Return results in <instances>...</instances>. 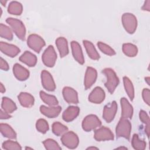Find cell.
<instances>
[{"mask_svg":"<svg viewBox=\"0 0 150 150\" xmlns=\"http://www.w3.org/2000/svg\"><path fill=\"white\" fill-rule=\"evenodd\" d=\"M13 73L15 77L20 81L26 80L29 76V71L18 63L13 65Z\"/></svg>","mask_w":150,"mask_h":150,"instance_id":"cell-16","label":"cell"},{"mask_svg":"<svg viewBox=\"0 0 150 150\" xmlns=\"http://www.w3.org/2000/svg\"><path fill=\"white\" fill-rule=\"evenodd\" d=\"M94 138L97 141L112 140L114 135L108 128L102 127L95 131Z\"/></svg>","mask_w":150,"mask_h":150,"instance_id":"cell-9","label":"cell"},{"mask_svg":"<svg viewBox=\"0 0 150 150\" xmlns=\"http://www.w3.org/2000/svg\"><path fill=\"white\" fill-rule=\"evenodd\" d=\"M142 98L144 101L148 105L150 102V91L148 88H144L142 91Z\"/></svg>","mask_w":150,"mask_h":150,"instance_id":"cell-39","label":"cell"},{"mask_svg":"<svg viewBox=\"0 0 150 150\" xmlns=\"http://www.w3.org/2000/svg\"><path fill=\"white\" fill-rule=\"evenodd\" d=\"M117 110V103L114 101L109 104L106 105L103 110V117L107 122H110L115 117Z\"/></svg>","mask_w":150,"mask_h":150,"instance_id":"cell-10","label":"cell"},{"mask_svg":"<svg viewBox=\"0 0 150 150\" xmlns=\"http://www.w3.org/2000/svg\"><path fill=\"white\" fill-rule=\"evenodd\" d=\"M2 148L5 149H21L22 147L21 145L15 141H6L2 144Z\"/></svg>","mask_w":150,"mask_h":150,"instance_id":"cell-37","label":"cell"},{"mask_svg":"<svg viewBox=\"0 0 150 150\" xmlns=\"http://www.w3.org/2000/svg\"><path fill=\"white\" fill-rule=\"evenodd\" d=\"M11 117V116L9 114V113L5 112L3 110H1V119H8Z\"/></svg>","mask_w":150,"mask_h":150,"instance_id":"cell-41","label":"cell"},{"mask_svg":"<svg viewBox=\"0 0 150 150\" xmlns=\"http://www.w3.org/2000/svg\"><path fill=\"white\" fill-rule=\"evenodd\" d=\"M102 72L107 77V81L105 83V86L108 91L111 94H112L119 84V79L112 69H104L103 70Z\"/></svg>","mask_w":150,"mask_h":150,"instance_id":"cell-1","label":"cell"},{"mask_svg":"<svg viewBox=\"0 0 150 150\" xmlns=\"http://www.w3.org/2000/svg\"><path fill=\"white\" fill-rule=\"evenodd\" d=\"M40 97L45 103L50 106H55L59 103L58 100L55 96L48 94L43 91L40 92Z\"/></svg>","mask_w":150,"mask_h":150,"instance_id":"cell-27","label":"cell"},{"mask_svg":"<svg viewBox=\"0 0 150 150\" xmlns=\"http://www.w3.org/2000/svg\"><path fill=\"white\" fill-rule=\"evenodd\" d=\"M1 69L3 70L7 71L9 69V66L7 62L2 57H1V63H0Z\"/></svg>","mask_w":150,"mask_h":150,"instance_id":"cell-40","label":"cell"},{"mask_svg":"<svg viewBox=\"0 0 150 150\" xmlns=\"http://www.w3.org/2000/svg\"><path fill=\"white\" fill-rule=\"evenodd\" d=\"M6 22L11 26L12 29L21 40H25L26 36V29L23 22L16 18H8Z\"/></svg>","mask_w":150,"mask_h":150,"instance_id":"cell-3","label":"cell"},{"mask_svg":"<svg viewBox=\"0 0 150 150\" xmlns=\"http://www.w3.org/2000/svg\"><path fill=\"white\" fill-rule=\"evenodd\" d=\"M72 54L74 59L80 64H83L84 63V59L81 46L76 41L71 42Z\"/></svg>","mask_w":150,"mask_h":150,"instance_id":"cell-20","label":"cell"},{"mask_svg":"<svg viewBox=\"0 0 150 150\" xmlns=\"http://www.w3.org/2000/svg\"><path fill=\"white\" fill-rule=\"evenodd\" d=\"M123 82L125 90L131 100L132 101L134 98V88L132 83L129 79L126 76L123 77Z\"/></svg>","mask_w":150,"mask_h":150,"instance_id":"cell-30","label":"cell"},{"mask_svg":"<svg viewBox=\"0 0 150 150\" xmlns=\"http://www.w3.org/2000/svg\"><path fill=\"white\" fill-rule=\"evenodd\" d=\"M131 144H132V147L135 149H137V150L145 149L146 148V142L143 140H141L139 138L138 135L135 134H134L132 136Z\"/></svg>","mask_w":150,"mask_h":150,"instance_id":"cell-31","label":"cell"},{"mask_svg":"<svg viewBox=\"0 0 150 150\" xmlns=\"http://www.w3.org/2000/svg\"><path fill=\"white\" fill-rule=\"evenodd\" d=\"M97 46L100 49V50L105 54H107L109 56H112L115 54V52L114 51V50L112 49L110 46L107 45V44L103 42H98Z\"/></svg>","mask_w":150,"mask_h":150,"instance_id":"cell-36","label":"cell"},{"mask_svg":"<svg viewBox=\"0 0 150 150\" xmlns=\"http://www.w3.org/2000/svg\"><path fill=\"white\" fill-rule=\"evenodd\" d=\"M62 144L69 149H74L77 147L79 142L78 136L73 131L65 132L61 138Z\"/></svg>","mask_w":150,"mask_h":150,"instance_id":"cell-5","label":"cell"},{"mask_svg":"<svg viewBox=\"0 0 150 150\" xmlns=\"http://www.w3.org/2000/svg\"><path fill=\"white\" fill-rule=\"evenodd\" d=\"M0 2H1V3L3 5H5V4H6V1H1Z\"/></svg>","mask_w":150,"mask_h":150,"instance_id":"cell-47","label":"cell"},{"mask_svg":"<svg viewBox=\"0 0 150 150\" xmlns=\"http://www.w3.org/2000/svg\"><path fill=\"white\" fill-rule=\"evenodd\" d=\"M121 20L125 30L130 34L134 33L137 27V20L135 16L131 13H125L122 15Z\"/></svg>","mask_w":150,"mask_h":150,"instance_id":"cell-4","label":"cell"},{"mask_svg":"<svg viewBox=\"0 0 150 150\" xmlns=\"http://www.w3.org/2000/svg\"><path fill=\"white\" fill-rule=\"evenodd\" d=\"M98 149V148H96V147H93V146L88 147L87 149Z\"/></svg>","mask_w":150,"mask_h":150,"instance_id":"cell-46","label":"cell"},{"mask_svg":"<svg viewBox=\"0 0 150 150\" xmlns=\"http://www.w3.org/2000/svg\"><path fill=\"white\" fill-rule=\"evenodd\" d=\"M26 149H32V148H29V147H26Z\"/></svg>","mask_w":150,"mask_h":150,"instance_id":"cell-49","label":"cell"},{"mask_svg":"<svg viewBox=\"0 0 150 150\" xmlns=\"http://www.w3.org/2000/svg\"><path fill=\"white\" fill-rule=\"evenodd\" d=\"M0 35L1 38L8 40H12L13 39V34L11 29L3 23L0 24Z\"/></svg>","mask_w":150,"mask_h":150,"instance_id":"cell-33","label":"cell"},{"mask_svg":"<svg viewBox=\"0 0 150 150\" xmlns=\"http://www.w3.org/2000/svg\"><path fill=\"white\" fill-rule=\"evenodd\" d=\"M22 10V5L17 1H12L10 2L8 8V12L11 14L15 15H21Z\"/></svg>","mask_w":150,"mask_h":150,"instance_id":"cell-28","label":"cell"},{"mask_svg":"<svg viewBox=\"0 0 150 150\" xmlns=\"http://www.w3.org/2000/svg\"><path fill=\"white\" fill-rule=\"evenodd\" d=\"M139 118L141 120V121L145 124L146 125H149V118L148 115L147 114V113L144 111V110H141L139 111Z\"/></svg>","mask_w":150,"mask_h":150,"instance_id":"cell-38","label":"cell"},{"mask_svg":"<svg viewBox=\"0 0 150 150\" xmlns=\"http://www.w3.org/2000/svg\"><path fill=\"white\" fill-rule=\"evenodd\" d=\"M101 125L100 119L94 114L86 116L82 122V128L86 131H90Z\"/></svg>","mask_w":150,"mask_h":150,"instance_id":"cell-7","label":"cell"},{"mask_svg":"<svg viewBox=\"0 0 150 150\" xmlns=\"http://www.w3.org/2000/svg\"><path fill=\"white\" fill-rule=\"evenodd\" d=\"M105 92L100 87H96L88 96V100L95 104H100L105 98Z\"/></svg>","mask_w":150,"mask_h":150,"instance_id":"cell-14","label":"cell"},{"mask_svg":"<svg viewBox=\"0 0 150 150\" xmlns=\"http://www.w3.org/2000/svg\"><path fill=\"white\" fill-rule=\"evenodd\" d=\"M36 129L40 133L45 134L49 130V124L45 119H39L36 123Z\"/></svg>","mask_w":150,"mask_h":150,"instance_id":"cell-34","label":"cell"},{"mask_svg":"<svg viewBox=\"0 0 150 150\" xmlns=\"http://www.w3.org/2000/svg\"><path fill=\"white\" fill-rule=\"evenodd\" d=\"M80 109L76 106H69L66 109L62 114L64 121L70 122L74 120L79 114Z\"/></svg>","mask_w":150,"mask_h":150,"instance_id":"cell-18","label":"cell"},{"mask_svg":"<svg viewBox=\"0 0 150 150\" xmlns=\"http://www.w3.org/2000/svg\"><path fill=\"white\" fill-rule=\"evenodd\" d=\"M149 9H150V1L147 0L144 2V4L142 7V9L149 11Z\"/></svg>","mask_w":150,"mask_h":150,"instance_id":"cell-42","label":"cell"},{"mask_svg":"<svg viewBox=\"0 0 150 150\" xmlns=\"http://www.w3.org/2000/svg\"><path fill=\"white\" fill-rule=\"evenodd\" d=\"M122 51L127 56L134 57L137 54L138 49L135 45L128 43L123 44Z\"/></svg>","mask_w":150,"mask_h":150,"instance_id":"cell-29","label":"cell"},{"mask_svg":"<svg viewBox=\"0 0 150 150\" xmlns=\"http://www.w3.org/2000/svg\"><path fill=\"white\" fill-rule=\"evenodd\" d=\"M2 108L4 111L8 113H12L15 111L17 107L15 103L8 97H3L2 100Z\"/></svg>","mask_w":150,"mask_h":150,"instance_id":"cell-25","label":"cell"},{"mask_svg":"<svg viewBox=\"0 0 150 150\" xmlns=\"http://www.w3.org/2000/svg\"><path fill=\"white\" fill-rule=\"evenodd\" d=\"M43 144L46 149L51 150V149H54V150H60L61 149V147L59 146L58 143L56 142L54 139H45Z\"/></svg>","mask_w":150,"mask_h":150,"instance_id":"cell-35","label":"cell"},{"mask_svg":"<svg viewBox=\"0 0 150 150\" xmlns=\"http://www.w3.org/2000/svg\"><path fill=\"white\" fill-rule=\"evenodd\" d=\"M117 149H127V148H125V147H118V148H117Z\"/></svg>","mask_w":150,"mask_h":150,"instance_id":"cell-48","label":"cell"},{"mask_svg":"<svg viewBox=\"0 0 150 150\" xmlns=\"http://www.w3.org/2000/svg\"><path fill=\"white\" fill-rule=\"evenodd\" d=\"M0 49L3 53L11 57L16 56L20 52V49L16 46L4 42H1Z\"/></svg>","mask_w":150,"mask_h":150,"instance_id":"cell-15","label":"cell"},{"mask_svg":"<svg viewBox=\"0 0 150 150\" xmlns=\"http://www.w3.org/2000/svg\"><path fill=\"white\" fill-rule=\"evenodd\" d=\"M0 91H1V92L2 93H4L5 91V88L4 87L2 83H1V84H0Z\"/></svg>","mask_w":150,"mask_h":150,"instance_id":"cell-44","label":"cell"},{"mask_svg":"<svg viewBox=\"0 0 150 150\" xmlns=\"http://www.w3.org/2000/svg\"><path fill=\"white\" fill-rule=\"evenodd\" d=\"M19 60L29 67L35 66L37 62L36 56L29 51H25L20 57Z\"/></svg>","mask_w":150,"mask_h":150,"instance_id":"cell-23","label":"cell"},{"mask_svg":"<svg viewBox=\"0 0 150 150\" xmlns=\"http://www.w3.org/2000/svg\"><path fill=\"white\" fill-rule=\"evenodd\" d=\"M83 42L88 56L93 60H98L100 59V55L93 44L91 42L86 40H83Z\"/></svg>","mask_w":150,"mask_h":150,"instance_id":"cell-24","label":"cell"},{"mask_svg":"<svg viewBox=\"0 0 150 150\" xmlns=\"http://www.w3.org/2000/svg\"><path fill=\"white\" fill-rule=\"evenodd\" d=\"M67 127L59 122H55L52 125V131L57 136L63 135L67 131Z\"/></svg>","mask_w":150,"mask_h":150,"instance_id":"cell-32","label":"cell"},{"mask_svg":"<svg viewBox=\"0 0 150 150\" xmlns=\"http://www.w3.org/2000/svg\"><path fill=\"white\" fill-rule=\"evenodd\" d=\"M62 110L60 106H51L46 107L45 105H41L40 107V111L41 113L49 118H55L59 115Z\"/></svg>","mask_w":150,"mask_h":150,"instance_id":"cell-19","label":"cell"},{"mask_svg":"<svg viewBox=\"0 0 150 150\" xmlns=\"http://www.w3.org/2000/svg\"><path fill=\"white\" fill-rule=\"evenodd\" d=\"M97 77V73L95 69L91 67H88L86 69L84 77V87L87 90L90 88L95 83Z\"/></svg>","mask_w":150,"mask_h":150,"instance_id":"cell-13","label":"cell"},{"mask_svg":"<svg viewBox=\"0 0 150 150\" xmlns=\"http://www.w3.org/2000/svg\"><path fill=\"white\" fill-rule=\"evenodd\" d=\"M63 96L64 100L69 104H77L79 103L77 91L70 87H64L63 89Z\"/></svg>","mask_w":150,"mask_h":150,"instance_id":"cell-12","label":"cell"},{"mask_svg":"<svg viewBox=\"0 0 150 150\" xmlns=\"http://www.w3.org/2000/svg\"><path fill=\"white\" fill-rule=\"evenodd\" d=\"M42 61L45 65L49 67H52L55 64L57 54L53 46H49L42 54Z\"/></svg>","mask_w":150,"mask_h":150,"instance_id":"cell-6","label":"cell"},{"mask_svg":"<svg viewBox=\"0 0 150 150\" xmlns=\"http://www.w3.org/2000/svg\"><path fill=\"white\" fill-rule=\"evenodd\" d=\"M145 131V132H146L147 136L149 137V125H146Z\"/></svg>","mask_w":150,"mask_h":150,"instance_id":"cell-43","label":"cell"},{"mask_svg":"<svg viewBox=\"0 0 150 150\" xmlns=\"http://www.w3.org/2000/svg\"><path fill=\"white\" fill-rule=\"evenodd\" d=\"M56 45L57 47L61 57H63L69 53V47L67 40L63 37H59L56 40Z\"/></svg>","mask_w":150,"mask_h":150,"instance_id":"cell-22","label":"cell"},{"mask_svg":"<svg viewBox=\"0 0 150 150\" xmlns=\"http://www.w3.org/2000/svg\"><path fill=\"white\" fill-rule=\"evenodd\" d=\"M145 81H147L148 84V85H149V77H145Z\"/></svg>","mask_w":150,"mask_h":150,"instance_id":"cell-45","label":"cell"},{"mask_svg":"<svg viewBox=\"0 0 150 150\" xmlns=\"http://www.w3.org/2000/svg\"><path fill=\"white\" fill-rule=\"evenodd\" d=\"M28 46L37 53H39L45 45V40L39 35L36 34L30 35L27 40Z\"/></svg>","mask_w":150,"mask_h":150,"instance_id":"cell-8","label":"cell"},{"mask_svg":"<svg viewBox=\"0 0 150 150\" xmlns=\"http://www.w3.org/2000/svg\"><path fill=\"white\" fill-rule=\"evenodd\" d=\"M18 98L21 105L24 107H31L34 104V97L29 93L21 92L19 94Z\"/></svg>","mask_w":150,"mask_h":150,"instance_id":"cell-21","label":"cell"},{"mask_svg":"<svg viewBox=\"0 0 150 150\" xmlns=\"http://www.w3.org/2000/svg\"><path fill=\"white\" fill-rule=\"evenodd\" d=\"M0 130L2 134L8 138L15 139L16 138V134L13 128L7 124L1 123L0 125Z\"/></svg>","mask_w":150,"mask_h":150,"instance_id":"cell-26","label":"cell"},{"mask_svg":"<svg viewBox=\"0 0 150 150\" xmlns=\"http://www.w3.org/2000/svg\"><path fill=\"white\" fill-rule=\"evenodd\" d=\"M120 103L121 106V118H131L133 114V108L128 100L125 98H121Z\"/></svg>","mask_w":150,"mask_h":150,"instance_id":"cell-17","label":"cell"},{"mask_svg":"<svg viewBox=\"0 0 150 150\" xmlns=\"http://www.w3.org/2000/svg\"><path fill=\"white\" fill-rule=\"evenodd\" d=\"M42 84L43 87L48 91H54L56 88V84L53 79L49 72L44 70L41 73Z\"/></svg>","mask_w":150,"mask_h":150,"instance_id":"cell-11","label":"cell"},{"mask_svg":"<svg viewBox=\"0 0 150 150\" xmlns=\"http://www.w3.org/2000/svg\"><path fill=\"white\" fill-rule=\"evenodd\" d=\"M131 130V124L129 121L124 118H121L115 129L117 138L123 137L127 139H129Z\"/></svg>","mask_w":150,"mask_h":150,"instance_id":"cell-2","label":"cell"}]
</instances>
